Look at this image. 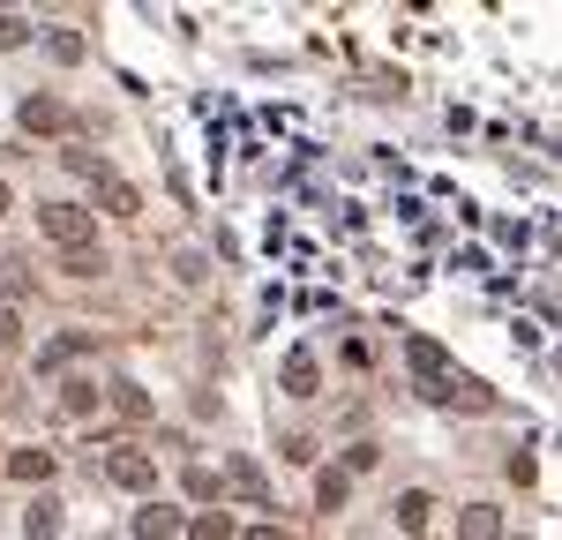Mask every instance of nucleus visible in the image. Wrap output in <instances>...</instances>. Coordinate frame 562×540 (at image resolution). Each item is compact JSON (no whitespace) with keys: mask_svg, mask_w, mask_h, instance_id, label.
<instances>
[{"mask_svg":"<svg viewBox=\"0 0 562 540\" xmlns=\"http://www.w3.org/2000/svg\"><path fill=\"white\" fill-rule=\"evenodd\" d=\"M248 540H285V533H278V526H256V533H248Z\"/></svg>","mask_w":562,"mask_h":540,"instance_id":"nucleus-24","label":"nucleus"},{"mask_svg":"<svg viewBox=\"0 0 562 540\" xmlns=\"http://www.w3.org/2000/svg\"><path fill=\"white\" fill-rule=\"evenodd\" d=\"M31 285H38V278H31V263H23V256H0V308H8V301H23Z\"/></svg>","mask_w":562,"mask_h":540,"instance_id":"nucleus-11","label":"nucleus"},{"mask_svg":"<svg viewBox=\"0 0 562 540\" xmlns=\"http://www.w3.org/2000/svg\"><path fill=\"white\" fill-rule=\"evenodd\" d=\"M60 270H68V278H98V270H105V256H90V248H76V256H68Z\"/></svg>","mask_w":562,"mask_h":540,"instance_id":"nucleus-21","label":"nucleus"},{"mask_svg":"<svg viewBox=\"0 0 562 540\" xmlns=\"http://www.w3.org/2000/svg\"><path fill=\"white\" fill-rule=\"evenodd\" d=\"M405 360H413V375L428 383V398L442 391V383H450V353H442L435 338H405Z\"/></svg>","mask_w":562,"mask_h":540,"instance_id":"nucleus-3","label":"nucleus"},{"mask_svg":"<svg viewBox=\"0 0 562 540\" xmlns=\"http://www.w3.org/2000/svg\"><path fill=\"white\" fill-rule=\"evenodd\" d=\"M15 338H23V323H15V308H0V353H8Z\"/></svg>","mask_w":562,"mask_h":540,"instance_id":"nucleus-23","label":"nucleus"},{"mask_svg":"<svg viewBox=\"0 0 562 540\" xmlns=\"http://www.w3.org/2000/svg\"><path fill=\"white\" fill-rule=\"evenodd\" d=\"M98 203H105V211H113V218H143V188H135V180H121V173H105V166H98Z\"/></svg>","mask_w":562,"mask_h":540,"instance_id":"nucleus-4","label":"nucleus"},{"mask_svg":"<svg viewBox=\"0 0 562 540\" xmlns=\"http://www.w3.org/2000/svg\"><path fill=\"white\" fill-rule=\"evenodd\" d=\"M188 540H233V518L225 510H195L188 518Z\"/></svg>","mask_w":562,"mask_h":540,"instance_id":"nucleus-17","label":"nucleus"},{"mask_svg":"<svg viewBox=\"0 0 562 540\" xmlns=\"http://www.w3.org/2000/svg\"><path fill=\"white\" fill-rule=\"evenodd\" d=\"M113 413L121 420H150V391L143 383H113Z\"/></svg>","mask_w":562,"mask_h":540,"instance_id":"nucleus-14","label":"nucleus"},{"mask_svg":"<svg viewBox=\"0 0 562 540\" xmlns=\"http://www.w3.org/2000/svg\"><path fill=\"white\" fill-rule=\"evenodd\" d=\"M458 540H503V510L495 503H465L458 510Z\"/></svg>","mask_w":562,"mask_h":540,"instance_id":"nucleus-6","label":"nucleus"},{"mask_svg":"<svg viewBox=\"0 0 562 540\" xmlns=\"http://www.w3.org/2000/svg\"><path fill=\"white\" fill-rule=\"evenodd\" d=\"M428 518H435V495L428 488H405V495H397V526H405V533H428Z\"/></svg>","mask_w":562,"mask_h":540,"instance_id":"nucleus-8","label":"nucleus"},{"mask_svg":"<svg viewBox=\"0 0 562 540\" xmlns=\"http://www.w3.org/2000/svg\"><path fill=\"white\" fill-rule=\"evenodd\" d=\"M23 128H38V135H68L76 128V113H68V105H60V98H23Z\"/></svg>","mask_w":562,"mask_h":540,"instance_id":"nucleus-5","label":"nucleus"},{"mask_svg":"<svg viewBox=\"0 0 562 540\" xmlns=\"http://www.w3.org/2000/svg\"><path fill=\"white\" fill-rule=\"evenodd\" d=\"M31 38V23H23V15H0V45H23Z\"/></svg>","mask_w":562,"mask_h":540,"instance_id":"nucleus-22","label":"nucleus"},{"mask_svg":"<svg viewBox=\"0 0 562 540\" xmlns=\"http://www.w3.org/2000/svg\"><path fill=\"white\" fill-rule=\"evenodd\" d=\"M0 218H8V180H0Z\"/></svg>","mask_w":562,"mask_h":540,"instance_id":"nucleus-25","label":"nucleus"},{"mask_svg":"<svg viewBox=\"0 0 562 540\" xmlns=\"http://www.w3.org/2000/svg\"><path fill=\"white\" fill-rule=\"evenodd\" d=\"M233 488L248 495L256 510H270V481H262V465H256V458H233Z\"/></svg>","mask_w":562,"mask_h":540,"instance_id":"nucleus-9","label":"nucleus"},{"mask_svg":"<svg viewBox=\"0 0 562 540\" xmlns=\"http://www.w3.org/2000/svg\"><path fill=\"white\" fill-rule=\"evenodd\" d=\"M285 398H315V353H285Z\"/></svg>","mask_w":562,"mask_h":540,"instance_id":"nucleus-13","label":"nucleus"},{"mask_svg":"<svg viewBox=\"0 0 562 540\" xmlns=\"http://www.w3.org/2000/svg\"><path fill=\"white\" fill-rule=\"evenodd\" d=\"M135 533L143 540H173V533H188V518H180L173 503H150V510H135Z\"/></svg>","mask_w":562,"mask_h":540,"instance_id":"nucleus-7","label":"nucleus"},{"mask_svg":"<svg viewBox=\"0 0 562 540\" xmlns=\"http://www.w3.org/2000/svg\"><path fill=\"white\" fill-rule=\"evenodd\" d=\"M105 473H113V488H158V458H150V450H113V458H105Z\"/></svg>","mask_w":562,"mask_h":540,"instance_id":"nucleus-2","label":"nucleus"},{"mask_svg":"<svg viewBox=\"0 0 562 540\" xmlns=\"http://www.w3.org/2000/svg\"><path fill=\"white\" fill-rule=\"evenodd\" d=\"M346 495H352V473H315V503L323 510H346Z\"/></svg>","mask_w":562,"mask_h":540,"instance_id":"nucleus-16","label":"nucleus"},{"mask_svg":"<svg viewBox=\"0 0 562 540\" xmlns=\"http://www.w3.org/2000/svg\"><path fill=\"white\" fill-rule=\"evenodd\" d=\"M435 398H442V405H465V413H487V405H495V398H487V391L473 383V375H450V383H442Z\"/></svg>","mask_w":562,"mask_h":540,"instance_id":"nucleus-10","label":"nucleus"},{"mask_svg":"<svg viewBox=\"0 0 562 540\" xmlns=\"http://www.w3.org/2000/svg\"><path fill=\"white\" fill-rule=\"evenodd\" d=\"M90 346H98V338H90V330H76V338H60V346H45V353H38V368H60V360L90 353Z\"/></svg>","mask_w":562,"mask_h":540,"instance_id":"nucleus-18","label":"nucleus"},{"mask_svg":"<svg viewBox=\"0 0 562 540\" xmlns=\"http://www.w3.org/2000/svg\"><path fill=\"white\" fill-rule=\"evenodd\" d=\"M38 233H45V240H60V248L76 256V248H90L98 218H90L83 203H38Z\"/></svg>","mask_w":562,"mask_h":540,"instance_id":"nucleus-1","label":"nucleus"},{"mask_svg":"<svg viewBox=\"0 0 562 540\" xmlns=\"http://www.w3.org/2000/svg\"><path fill=\"white\" fill-rule=\"evenodd\" d=\"M188 495H195V503H211V495H217V473H211V465H188Z\"/></svg>","mask_w":562,"mask_h":540,"instance_id":"nucleus-20","label":"nucleus"},{"mask_svg":"<svg viewBox=\"0 0 562 540\" xmlns=\"http://www.w3.org/2000/svg\"><path fill=\"white\" fill-rule=\"evenodd\" d=\"M60 405H68V413H90V405H98V383H90V375H76V383L60 391Z\"/></svg>","mask_w":562,"mask_h":540,"instance_id":"nucleus-19","label":"nucleus"},{"mask_svg":"<svg viewBox=\"0 0 562 540\" xmlns=\"http://www.w3.org/2000/svg\"><path fill=\"white\" fill-rule=\"evenodd\" d=\"M8 473L31 488V481H45V473H53V450H15V458H8Z\"/></svg>","mask_w":562,"mask_h":540,"instance_id":"nucleus-15","label":"nucleus"},{"mask_svg":"<svg viewBox=\"0 0 562 540\" xmlns=\"http://www.w3.org/2000/svg\"><path fill=\"white\" fill-rule=\"evenodd\" d=\"M23 533H31V540H53V533H60V503H53V495H38V503L23 510Z\"/></svg>","mask_w":562,"mask_h":540,"instance_id":"nucleus-12","label":"nucleus"}]
</instances>
